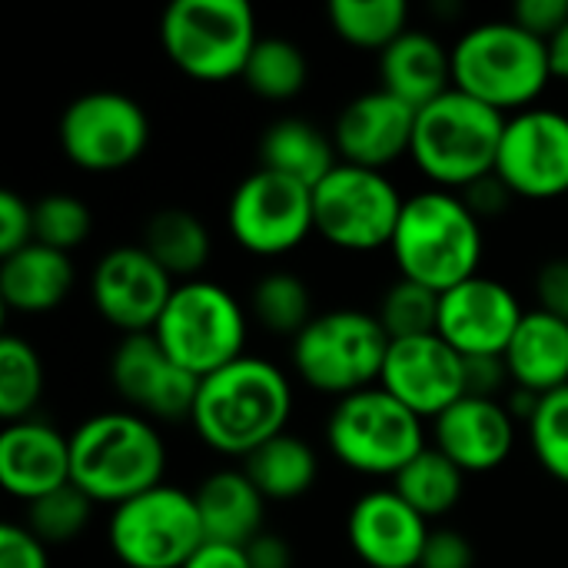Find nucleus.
Here are the masks:
<instances>
[{"mask_svg": "<svg viewBox=\"0 0 568 568\" xmlns=\"http://www.w3.org/2000/svg\"><path fill=\"white\" fill-rule=\"evenodd\" d=\"M376 320L383 323L389 339H413V336H429L439 326V293L399 276L396 283L386 286Z\"/></svg>", "mask_w": 568, "mask_h": 568, "instance_id": "35", "label": "nucleus"}, {"mask_svg": "<svg viewBox=\"0 0 568 568\" xmlns=\"http://www.w3.org/2000/svg\"><path fill=\"white\" fill-rule=\"evenodd\" d=\"M150 143V116L140 100L120 90H90L67 103L60 116V150L87 173L133 166Z\"/></svg>", "mask_w": 568, "mask_h": 568, "instance_id": "12", "label": "nucleus"}, {"mask_svg": "<svg viewBox=\"0 0 568 568\" xmlns=\"http://www.w3.org/2000/svg\"><path fill=\"white\" fill-rule=\"evenodd\" d=\"M93 499L83 496L73 483L43 496V499H33L27 503V519L23 526L50 549V546H67L73 539H80L93 519Z\"/></svg>", "mask_w": 568, "mask_h": 568, "instance_id": "36", "label": "nucleus"}, {"mask_svg": "<svg viewBox=\"0 0 568 568\" xmlns=\"http://www.w3.org/2000/svg\"><path fill=\"white\" fill-rule=\"evenodd\" d=\"M406 196L383 170L336 163V170L313 190L316 233L343 253L389 250Z\"/></svg>", "mask_w": 568, "mask_h": 568, "instance_id": "11", "label": "nucleus"}, {"mask_svg": "<svg viewBox=\"0 0 568 568\" xmlns=\"http://www.w3.org/2000/svg\"><path fill=\"white\" fill-rule=\"evenodd\" d=\"M523 316L519 296L503 280L476 273L439 293L436 333L459 356H506Z\"/></svg>", "mask_w": 568, "mask_h": 568, "instance_id": "17", "label": "nucleus"}, {"mask_svg": "<svg viewBox=\"0 0 568 568\" xmlns=\"http://www.w3.org/2000/svg\"><path fill=\"white\" fill-rule=\"evenodd\" d=\"M33 243V203L20 193H0V256H10Z\"/></svg>", "mask_w": 568, "mask_h": 568, "instance_id": "39", "label": "nucleus"}, {"mask_svg": "<svg viewBox=\"0 0 568 568\" xmlns=\"http://www.w3.org/2000/svg\"><path fill=\"white\" fill-rule=\"evenodd\" d=\"M476 566V549L459 529H433L423 549L419 568H473Z\"/></svg>", "mask_w": 568, "mask_h": 568, "instance_id": "41", "label": "nucleus"}, {"mask_svg": "<svg viewBox=\"0 0 568 568\" xmlns=\"http://www.w3.org/2000/svg\"><path fill=\"white\" fill-rule=\"evenodd\" d=\"M326 446L353 473L396 479V473L429 443L426 426L413 409L383 386H369L336 399L326 419Z\"/></svg>", "mask_w": 568, "mask_h": 568, "instance_id": "9", "label": "nucleus"}, {"mask_svg": "<svg viewBox=\"0 0 568 568\" xmlns=\"http://www.w3.org/2000/svg\"><path fill=\"white\" fill-rule=\"evenodd\" d=\"M183 568H253L243 546H223V542H203L196 556Z\"/></svg>", "mask_w": 568, "mask_h": 568, "instance_id": "47", "label": "nucleus"}, {"mask_svg": "<svg viewBox=\"0 0 568 568\" xmlns=\"http://www.w3.org/2000/svg\"><path fill=\"white\" fill-rule=\"evenodd\" d=\"M256 40V13L246 0H173L160 17L163 53L203 83L243 77Z\"/></svg>", "mask_w": 568, "mask_h": 568, "instance_id": "6", "label": "nucleus"}, {"mask_svg": "<svg viewBox=\"0 0 568 568\" xmlns=\"http://www.w3.org/2000/svg\"><path fill=\"white\" fill-rule=\"evenodd\" d=\"M483 246V220L466 200L456 190L426 186L406 196L389 253L399 276L446 293L479 273Z\"/></svg>", "mask_w": 568, "mask_h": 568, "instance_id": "3", "label": "nucleus"}, {"mask_svg": "<svg viewBox=\"0 0 568 568\" xmlns=\"http://www.w3.org/2000/svg\"><path fill=\"white\" fill-rule=\"evenodd\" d=\"M393 489L426 519H443L449 516L459 499H463V489H466V473L446 456L439 453L436 446H426L416 459H409L396 479H393Z\"/></svg>", "mask_w": 568, "mask_h": 568, "instance_id": "30", "label": "nucleus"}, {"mask_svg": "<svg viewBox=\"0 0 568 568\" xmlns=\"http://www.w3.org/2000/svg\"><path fill=\"white\" fill-rule=\"evenodd\" d=\"M536 290H539V306L542 310H552L556 316L568 320V256L552 260V263H546L539 270Z\"/></svg>", "mask_w": 568, "mask_h": 568, "instance_id": "45", "label": "nucleus"}, {"mask_svg": "<svg viewBox=\"0 0 568 568\" xmlns=\"http://www.w3.org/2000/svg\"><path fill=\"white\" fill-rule=\"evenodd\" d=\"M379 77L383 90L423 110L453 90V50H446L436 33L409 27L379 53Z\"/></svg>", "mask_w": 568, "mask_h": 568, "instance_id": "24", "label": "nucleus"}, {"mask_svg": "<svg viewBox=\"0 0 568 568\" xmlns=\"http://www.w3.org/2000/svg\"><path fill=\"white\" fill-rule=\"evenodd\" d=\"M509 17L529 33L552 40L568 23V0H519Z\"/></svg>", "mask_w": 568, "mask_h": 568, "instance_id": "43", "label": "nucleus"}, {"mask_svg": "<svg viewBox=\"0 0 568 568\" xmlns=\"http://www.w3.org/2000/svg\"><path fill=\"white\" fill-rule=\"evenodd\" d=\"M416 113V106L383 87L353 97L333 123V143L339 160L386 173V166L409 156Z\"/></svg>", "mask_w": 568, "mask_h": 568, "instance_id": "20", "label": "nucleus"}, {"mask_svg": "<svg viewBox=\"0 0 568 568\" xmlns=\"http://www.w3.org/2000/svg\"><path fill=\"white\" fill-rule=\"evenodd\" d=\"M246 556H250V566L253 568H293L296 566V556H293V546L276 536V532H260L250 546H246Z\"/></svg>", "mask_w": 568, "mask_h": 568, "instance_id": "46", "label": "nucleus"}, {"mask_svg": "<svg viewBox=\"0 0 568 568\" xmlns=\"http://www.w3.org/2000/svg\"><path fill=\"white\" fill-rule=\"evenodd\" d=\"M196 513L203 523L206 542L223 546H250L266 523V496L256 489V483L246 476V469H216L210 473L196 493Z\"/></svg>", "mask_w": 568, "mask_h": 568, "instance_id": "23", "label": "nucleus"}, {"mask_svg": "<svg viewBox=\"0 0 568 568\" xmlns=\"http://www.w3.org/2000/svg\"><path fill=\"white\" fill-rule=\"evenodd\" d=\"M173 290L176 280L140 243L106 250L90 273L93 310L123 336L153 333Z\"/></svg>", "mask_w": 568, "mask_h": 568, "instance_id": "15", "label": "nucleus"}, {"mask_svg": "<svg viewBox=\"0 0 568 568\" xmlns=\"http://www.w3.org/2000/svg\"><path fill=\"white\" fill-rule=\"evenodd\" d=\"M250 313L263 329H270L273 336H290V339H296L316 316L306 280L290 270H270L253 283Z\"/></svg>", "mask_w": 568, "mask_h": 568, "instance_id": "31", "label": "nucleus"}, {"mask_svg": "<svg viewBox=\"0 0 568 568\" xmlns=\"http://www.w3.org/2000/svg\"><path fill=\"white\" fill-rule=\"evenodd\" d=\"M77 270L70 253L30 243L0 263V300L13 313H50L73 290Z\"/></svg>", "mask_w": 568, "mask_h": 568, "instance_id": "26", "label": "nucleus"}, {"mask_svg": "<svg viewBox=\"0 0 568 568\" xmlns=\"http://www.w3.org/2000/svg\"><path fill=\"white\" fill-rule=\"evenodd\" d=\"M339 163L333 133H323L303 116H283L260 136V170L300 180L316 190Z\"/></svg>", "mask_w": 568, "mask_h": 568, "instance_id": "27", "label": "nucleus"}, {"mask_svg": "<svg viewBox=\"0 0 568 568\" xmlns=\"http://www.w3.org/2000/svg\"><path fill=\"white\" fill-rule=\"evenodd\" d=\"M496 176L519 200H556L568 193V113L529 106L506 120Z\"/></svg>", "mask_w": 568, "mask_h": 568, "instance_id": "14", "label": "nucleus"}, {"mask_svg": "<svg viewBox=\"0 0 568 568\" xmlns=\"http://www.w3.org/2000/svg\"><path fill=\"white\" fill-rule=\"evenodd\" d=\"M226 230L253 256H286L316 233L313 190L273 170H253L226 203Z\"/></svg>", "mask_w": 568, "mask_h": 568, "instance_id": "13", "label": "nucleus"}, {"mask_svg": "<svg viewBox=\"0 0 568 568\" xmlns=\"http://www.w3.org/2000/svg\"><path fill=\"white\" fill-rule=\"evenodd\" d=\"M459 196L466 200V206H469L479 220H489V216L506 213V206L516 200V196H513V190H509L496 173H489V176L476 180L473 186L459 190Z\"/></svg>", "mask_w": 568, "mask_h": 568, "instance_id": "44", "label": "nucleus"}, {"mask_svg": "<svg viewBox=\"0 0 568 568\" xmlns=\"http://www.w3.org/2000/svg\"><path fill=\"white\" fill-rule=\"evenodd\" d=\"M163 476L166 443L153 419L140 413L106 409L70 433V483L97 506L116 509L160 486Z\"/></svg>", "mask_w": 568, "mask_h": 568, "instance_id": "2", "label": "nucleus"}, {"mask_svg": "<svg viewBox=\"0 0 568 568\" xmlns=\"http://www.w3.org/2000/svg\"><path fill=\"white\" fill-rule=\"evenodd\" d=\"M106 539L123 568H183L206 542L193 493L170 483L116 506Z\"/></svg>", "mask_w": 568, "mask_h": 568, "instance_id": "10", "label": "nucleus"}, {"mask_svg": "<svg viewBox=\"0 0 568 568\" xmlns=\"http://www.w3.org/2000/svg\"><path fill=\"white\" fill-rule=\"evenodd\" d=\"M529 439L539 466L568 486V386L539 399V409L529 419Z\"/></svg>", "mask_w": 568, "mask_h": 568, "instance_id": "38", "label": "nucleus"}, {"mask_svg": "<svg viewBox=\"0 0 568 568\" xmlns=\"http://www.w3.org/2000/svg\"><path fill=\"white\" fill-rule=\"evenodd\" d=\"M379 386L419 419H436L466 396V356H459L439 333L393 339Z\"/></svg>", "mask_w": 568, "mask_h": 568, "instance_id": "18", "label": "nucleus"}, {"mask_svg": "<svg viewBox=\"0 0 568 568\" xmlns=\"http://www.w3.org/2000/svg\"><path fill=\"white\" fill-rule=\"evenodd\" d=\"M506 366L513 386H523L536 396L568 386V320L552 310H526L509 349Z\"/></svg>", "mask_w": 568, "mask_h": 568, "instance_id": "25", "label": "nucleus"}, {"mask_svg": "<svg viewBox=\"0 0 568 568\" xmlns=\"http://www.w3.org/2000/svg\"><path fill=\"white\" fill-rule=\"evenodd\" d=\"M429 523L389 486L363 493L346 516V539L366 568H419Z\"/></svg>", "mask_w": 568, "mask_h": 568, "instance_id": "19", "label": "nucleus"}, {"mask_svg": "<svg viewBox=\"0 0 568 568\" xmlns=\"http://www.w3.org/2000/svg\"><path fill=\"white\" fill-rule=\"evenodd\" d=\"M506 120V113L453 87L416 113L409 160L426 180L459 193L496 173Z\"/></svg>", "mask_w": 568, "mask_h": 568, "instance_id": "5", "label": "nucleus"}, {"mask_svg": "<svg viewBox=\"0 0 568 568\" xmlns=\"http://www.w3.org/2000/svg\"><path fill=\"white\" fill-rule=\"evenodd\" d=\"M246 310L243 303L213 280L176 283L153 336L160 346L196 379L246 356Z\"/></svg>", "mask_w": 568, "mask_h": 568, "instance_id": "8", "label": "nucleus"}, {"mask_svg": "<svg viewBox=\"0 0 568 568\" xmlns=\"http://www.w3.org/2000/svg\"><path fill=\"white\" fill-rule=\"evenodd\" d=\"M506 386H513L506 356H466V396L503 399Z\"/></svg>", "mask_w": 568, "mask_h": 568, "instance_id": "42", "label": "nucleus"}, {"mask_svg": "<svg viewBox=\"0 0 568 568\" xmlns=\"http://www.w3.org/2000/svg\"><path fill=\"white\" fill-rule=\"evenodd\" d=\"M549 57H552V77L568 83V23L549 40Z\"/></svg>", "mask_w": 568, "mask_h": 568, "instance_id": "48", "label": "nucleus"}, {"mask_svg": "<svg viewBox=\"0 0 568 568\" xmlns=\"http://www.w3.org/2000/svg\"><path fill=\"white\" fill-rule=\"evenodd\" d=\"M246 476L266 496V503H290L316 486L320 459L316 449L293 433H280L243 459Z\"/></svg>", "mask_w": 568, "mask_h": 568, "instance_id": "29", "label": "nucleus"}, {"mask_svg": "<svg viewBox=\"0 0 568 568\" xmlns=\"http://www.w3.org/2000/svg\"><path fill=\"white\" fill-rule=\"evenodd\" d=\"M0 486L20 503L70 486V436L40 419L7 423L0 433Z\"/></svg>", "mask_w": 568, "mask_h": 568, "instance_id": "22", "label": "nucleus"}, {"mask_svg": "<svg viewBox=\"0 0 568 568\" xmlns=\"http://www.w3.org/2000/svg\"><path fill=\"white\" fill-rule=\"evenodd\" d=\"M552 80L549 40L513 17L469 27L453 43V87L513 116L536 106Z\"/></svg>", "mask_w": 568, "mask_h": 568, "instance_id": "4", "label": "nucleus"}, {"mask_svg": "<svg viewBox=\"0 0 568 568\" xmlns=\"http://www.w3.org/2000/svg\"><path fill=\"white\" fill-rule=\"evenodd\" d=\"M290 416V376L276 363L246 353L236 363L200 379L190 426L213 453L246 459L263 443L286 433Z\"/></svg>", "mask_w": 568, "mask_h": 568, "instance_id": "1", "label": "nucleus"}, {"mask_svg": "<svg viewBox=\"0 0 568 568\" xmlns=\"http://www.w3.org/2000/svg\"><path fill=\"white\" fill-rule=\"evenodd\" d=\"M306 80H310L306 53L290 37H260L243 67V83L260 100H273V103L300 97Z\"/></svg>", "mask_w": 568, "mask_h": 568, "instance_id": "33", "label": "nucleus"}, {"mask_svg": "<svg viewBox=\"0 0 568 568\" xmlns=\"http://www.w3.org/2000/svg\"><path fill=\"white\" fill-rule=\"evenodd\" d=\"M433 446L463 473H493L513 456L516 419L503 399L463 396L433 419Z\"/></svg>", "mask_w": 568, "mask_h": 568, "instance_id": "21", "label": "nucleus"}, {"mask_svg": "<svg viewBox=\"0 0 568 568\" xmlns=\"http://www.w3.org/2000/svg\"><path fill=\"white\" fill-rule=\"evenodd\" d=\"M93 213L73 193H47L33 203V243L73 253L90 240Z\"/></svg>", "mask_w": 568, "mask_h": 568, "instance_id": "37", "label": "nucleus"}, {"mask_svg": "<svg viewBox=\"0 0 568 568\" xmlns=\"http://www.w3.org/2000/svg\"><path fill=\"white\" fill-rule=\"evenodd\" d=\"M0 568H50L47 546L23 523H3L0 526Z\"/></svg>", "mask_w": 568, "mask_h": 568, "instance_id": "40", "label": "nucleus"}, {"mask_svg": "<svg viewBox=\"0 0 568 568\" xmlns=\"http://www.w3.org/2000/svg\"><path fill=\"white\" fill-rule=\"evenodd\" d=\"M326 17L339 40L379 53L409 30L406 0H333Z\"/></svg>", "mask_w": 568, "mask_h": 568, "instance_id": "32", "label": "nucleus"}, {"mask_svg": "<svg viewBox=\"0 0 568 568\" xmlns=\"http://www.w3.org/2000/svg\"><path fill=\"white\" fill-rule=\"evenodd\" d=\"M140 246L176 283L200 280V273L206 270V263L213 256V236H210L206 223L193 210H186V206H163V210H156L146 220V226H143Z\"/></svg>", "mask_w": 568, "mask_h": 568, "instance_id": "28", "label": "nucleus"}, {"mask_svg": "<svg viewBox=\"0 0 568 568\" xmlns=\"http://www.w3.org/2000/svg\"><path fill=\"white\" fill-rule=\"evenodd\" d=\"M389 336L376 313L366 310H326L293 339L296 376L326 396H353L359 389L379 386L383 363L389 353Z\"/></svg>", "mask_w": 568, "mask_h": 568, "instance_id": "7", "label": "nucleus"}, {"mask_svg": "<svg viewBox=\"0 0 568 568\" xmlns=\"http://www.w3.org/2000/svg\"><path fill=\"white\" fill-rule=\"evenodd\" d=\"M40 396H43V363L37 349L17 333H3L0 336V416L7 423L30 419Z\"/></svg>", "mask_w": 568, "mask_h": 568, "instance_id": "34", "label": "nucleus"}, {"mask_svg": "<svg viewBox=\"0 0 568 568\" xmlns=\"http://www.w3.org/2000/svg\"><path fill=\"white\" fill-rule=\"evenodd\" d=\"M110 383L130 413L160 423L190 419L200 379L190 376L153 333L123 336L110 359Z\"/></svg>", "mask_w": 568, "mask_h": 568, "instance_id": "16", "label": "nucleus"}]
</instances>
